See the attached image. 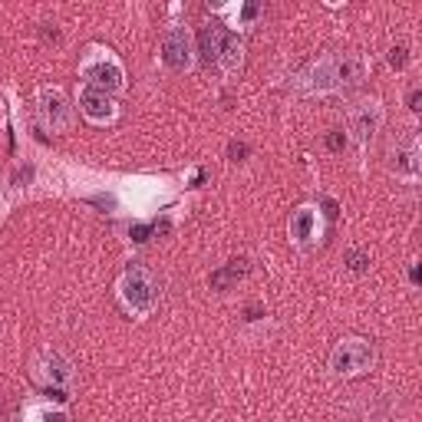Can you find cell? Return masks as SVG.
Instances as JSON below:
<instances>
[{"mask_svg":"<svg viewBox=\"0 0 422 422\" xmlns=\"http://www.w3.org/2000/svg\"><path fill=\"white\" fill-rule=\"evenodd\" d=\"M119 294H122L125 307L132 310V314H149V310L155 307V300H159L155 278L145 268H139V264H132V268L122 274V280H119Z\"/></svg>","mask_w":422,"mask_h":422,"instance_id":"obj_1","label":"cell"},{"mask_svg":"<svg viewBox=\"0 0 422 422\" xmlns=\"http://www.w3.org/2000/svg\"><path fill=\"white\" fill-rule=\"evenodd\" d=\"M370 363H373V346L366 340H340L336 350L330 353V366H333L336 376L363 373Z\"/></svg>","mask_w":422,"mask_h":422,"instance_id":"obj_2","label":"cell"},{"mask_svg":"<svg viewBox=\"0 0 422 422\" xmlns=\"http://www.w3.org/2000/svg\"><path fill=\"white\" fill-rule=\"evenodd\" d=\"M162 63L169 69H175V73H182V69L192 67V43H188L185 27L165 30V37H162Z\"/></svg>","mask_w":422,"mask_h":422,"instance_id":"obj_3","label":"cell"},{"mask_svg":"<svg viewBox=\"0 0 422 422\" xmlns=\"http://www.w3.org/2000/svg\"><path fill=\"white\" fill-rule=\"evenodd\" d=\"M86 79L93 83L96 89H109V93H115V89L122 86V69H119V63L115 59H109V57H96V59H89L86 63Z\"/></svg>","mask_w":422,"mask_h":422,"instance_id":"obj_4","label":"cell"},{"mask_svg":"<svg viewBox=\"0 0 422 422\" xmlns=\"http://www.w3.org/2000/svg\"><path fill=\"white\" fill-rule=\"evenodd\" d=\"M79 106H83L86 119H93L96 125L109 122V119L115 115V103L109 99V93H103V89H96V86H86V89H83V96H79Z\"/></svg>","mask_w":422,"mask_h":422,"instance_id":"obj_5","label":"cell"},{"mask_svg":"<svg viewBox=\"0 0 422 422\" xmlns=\"http://www.w3.org/2000/svg\"><path fill=\"white\" fill-rule=\"evenodd\" d=\"M40 113H43V122L53 125V129H63L69 122V106L67 96L59 89H43L40 93Z\"/></svg>","mask_w":422,"mask_h":422,"instance_id":"obj_6","label":"cell"},{"mask_svg":"<svg viewBox=\"0 0 422 422\" xmlns=\"http://www.w3.org/2000/svg\"><path fill=\"white\" fill-rule=\"evenodd\" d=\"M376 122H380V106L376 103H356V109L350 113V125H353V132L360 142H366L370 135H373Z\"/></svg>","mask_w":422,"mask_h":422,"instance_id":"obj_7","label":"cell"},{"mask_svg":"<svg viewBox=\"0 0 422 422\" xmlns=\"http://www.w3.org/2000/svg\"><path fill=\"white\" fill-rule=\"evenodd\" d=\"M218 63H224V73H238L241 67V40L234 37V33H221V47H218Z\"/></svg>","mask_w":422,"mask_h":422,"instance_id":"obj_8","label":"cell"},{"mask_svg":"<svg viewBox=\"0 0 422 422\" xmlns=\"http://www.w3.org/2000/svg\"><path fill=\"white\" fill-rule=\"evenodd\" d=\"M221 33H224V30H221V27H211V23H205V27L198 30V50H202V59H205V63H218Z\"/></svg>","mask_w":422,"mask_h":422,"instance_id":"obj_9","label":"cell"},{"mask_svg":"<svg viewBox=\"0 0 422 422\" xmlns=\"http://www.w3.org/2000/svg\"><path fill=\"white\" fill-rule=\"evenodd\" d=\"M248 274V261L241 258V261H228V268H221V270H215L211 274V287L215 290H228L234 280H241Z\"/></svg>","mask_w":422,"mask_h":422,"instance_id":"obj_10","label":"cell"},{"mask_svg":"<svg viewBox=\"0 0 422 422\" xmlns=\"http://www.w3.org/2000/svg\"><path fill=\"white\" fill-rule=\"evenodd\" d=\"M314 228H316V215H314V211H310V208L294 211V218H290V238L304 244L307 238H314Z\"/></svg>","mask_w":422,"mask_h":422,"instance_id":"obj_11","label":"cell"},{"mask_svg":"<svg viewBox=\"0 0 422 422\" xmlns=\"http://www.w3.org/2000/svg\"><path fill=\"white\" fill-rule=\"evenodd\" d=\"M47 376H50V380H57V383H63V380L69 376V366L63 363L57 353H50L47 356Z\"/></svg>","mask_w":422,"mask_h":422,"instance_id":"obj_12","label":"cell"},{"mask_svg":"<svg viewBox=\"0 0 422 422\" xmlns=\"http://www.w3.org/2000/svg\"><path fill=\"white\" fill-rule=\"evenodd\" d=\"M396 159H399V162H396V165H399L403 172H409V175H413V172H416V142H409V149H406V152H399V155H396Z\"/></svg>","mask_w":422,"mask_h":422,"instance_id":"obj_13","label":"cell"},{"mask_svg":"<svg viewBox=\"0 0 422 422\" xmlns=\"http://www.w3.org/2000/svg\"><path fill=\"white\" fill-rule=\"evenodd\" d=\"M346 264H350V270L360 274V270H366V264H370V254H366V251H350V254H346Z\"/></svg>","mask_w":422,"mask_h":422,"instance_id":"obj_14","label":"cell"},{"mask_svg":"<svg viewBox=\"0 0 422 422\" xmlns=\"http://www.w3.org/2000/svg\"><path fill=\"white\" fill-rule=\"evenodd\" d=\"M406 59H409V50H406V47H393V53H389V67H393V69H403Z\"/></svg>","mask_w":422,"mask_h":422,"instance_id":"obj_15","label":"cell"},{"mask_svg":"<svg viewBox=\"0 0 422 422\" xmlns=\"http://www.w3.org/2000/svg\"><path fill=\"white\" fill-rule=\"evenodd\" d=\"M326 145H330L333 152H340V149H343V145H346L343 132H330V135H326Z\"/></svg>","mask_w":422,"mask_h":422,"instance_id":"obj_16","label":"cell"},{"mask_svg":"<svg viewBox=\"0 0 422 422\" xmlns=\"http://www.w3.org/2000/svg\"><path fill=\"white\" fill-rule=\"evenodd\" d=\"M228 155H231V159H234V162H238V159H244V155H248V145L231 142V145H228Z\"/></svg>","mask_w":422,"mask_h":422,"instance_id":"obj_17","label":"cell"},{"mask_svg":"<svg viewBox=\"0 0 422 422\" xmlns=\"http://www.w3.org/2000/svg\"><path fill=\"white\" fill-rule=\"evenodd\" d=\"M149 234H152L149 224H135V228H132V241H149Z\"/></svg>","mask_w":422,"mask_h":422,"instance_id":"obj_18","label":"cell"},{"mask_svg":"<svg viewBox=\"0 0 422 422\" xmlns=\"http://www.w3.org/2000/svg\"><path fill=\"white\" fill-rule=\"evenodd\" d=\"M406 103H409V109H413V113H416V109H419V103H422V93H419V89H413V93H409V99H406Z\"/></svg>","mask_w":422,"mask_h":422,"instance_id":"obj_19","label":"cell"},{"mask_svg":"<svg viewBox=\"0 0 422 422\" xmlns=\"http://www.w3.org/2000/svg\"><path fill=\"white\" fill-rule=\"evenodd\" d=\"M40 419H43V422H67V416H63V413H43Z\"/></svg>","mask_w":422,"mask_h":422,"instance_id":"obj_20","label":"cell"},{"mask_svg":"<svg viewBox=\"0 0 422 422\" xmlns=\"http://www.w3.org/2000/svg\"><path fill=\"white\" fill-rule=\"evenodd\" d=\"M324 208H326V218H336V202H330V198H326Z\"/></svg>","mask_w":422,"mask_h":422,"instance_id":"obj_21","label":"cell"}]
</instances>
